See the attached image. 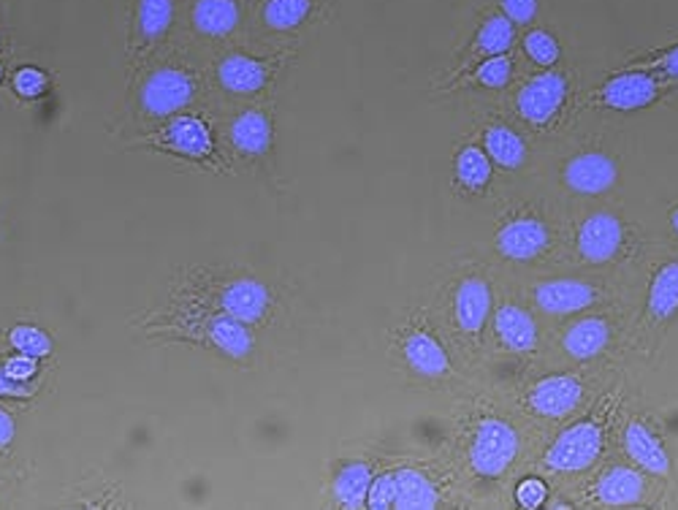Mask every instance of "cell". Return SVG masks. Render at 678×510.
<instances>
[{
	"label": "cell",
	"mask_w": 678,
	"mask_h": 510,
	"mask_svg": "<svg viewBox=\"0 0 678 510\" xmlns=\"http://www.w3.org/2000/svg\"><path fill=\"white\" fill-rule=\"evenodd\" d=\"M209 339L232 358H247L253 354V334L247 332V324L223 315L209 324Z\"/></svg>",
	"instance_id": "obj_29"
},
{
	"label": "cell",
	"mask_w": 678,
	"mask_h": 510,
	"mask_svg": "<svg viewBox=\"0 0 678 510\" xmlns=\"http://www.w3.org/2000/svg\"><path fill=\"white\" fill-rule=\"evenodd\" d=\"M310 0H269L264 6V22L271 30H294L310 17Z\"/></svg>",
	"instance_id": "obj_32"
},
{
	"label": "cell",
	"mask_w": 678,
	"mask_h": 510,
	"mask_svg": "<svg viewBox=\"0 0 678 510\" xmlns=\"http://www.w3.org/2000/svg\"><path fill=\"white\" fill-rule=\"evenodd\" d=\"M500 106L541 142H551L581 118L578 74L573 69H541L511 88Z\"/></svg>",
	"instance_id": "obj_11"
},
{
	"label": "cell",
	"mask_w": 678,
	"mask_h": 510,
	"mask_svg": "<svg viewBox=\"0 0 678 510\" xmlns=\"http://www.w3.org/2000/svg\"><path fill=\"white\" fill-rule=\"evenodd\" d=\"M554 491H556V486L551 483L546 476H541V472L532 470L513 483L511 502H513V508H526V510L546 508L551 497H554Z\"/></svg>",
	"instance_id": "obj_31"
},
{
	"label": "cell",
	"mask_w": 678,
	"mask_h": 510,
	"mask_svg": "<svg viewBox=\"0 0 678 510\" xmlns=\"http://www.w3.org/2000/svg\"><path fill=\"white\" fill-rule=\"evenodd\" d=\"M678 324V245L657 247L640 272L629 356L651 361Z\"/></svg>",
	"instance_id": "obj_12"
},
{
	"label": "cell",
	"mask_w": 678,
	"mask_h": 510,
	"mask_svg": "<svg viewBox=\"0 0 678 510\" xmlns=\"http://www.w3.org/2000/svg\"><path fill=\"white\" fill-rule=\"evenodd\" d=\"M548 356V324L524 299L516 283L496 269V294L486 332V358L477 378L507 382Z\"/></svg>",
	"instance_id": "obj_9"
},
{
	"label": "cell",
	"mask_w": 678,
	"mask_h": 510,
	"mask_svg": "<svg viewBox=\"0 0 678 510\" xmlns=\"http://www.w3.org/2000/svg\"><path fill=\"white\" fill-rule=\"evenodd\" d=\"M522 52L537 69H554L562 63V47L548 28H530L522 39Z\"/></svg>",
	"instance_id": "obj_30"
},
{
	"label": "cell",
	"mask_w": 678,
	"mask_h": 510,
	"mask_svg": "<svg viewBox=\"0 0 678 510\" xmlns=\"http://www.w3.org/2000/svg\"><path fill=\"white\" fill-rule=\"evenodd\" d=\"M496 174L492 157L486 155L475 133L456 142L451 155V191L462 202H486L496 191Z\"/></svg>",
	"instance_id": "obj_19"
},
{
	"label": "cell",
	"mask_w": 678,
	"mask_h": 510,
	"mask_svg": "<svg viewBox=\"0 0 678 510\" xmlns=\"http://www.w3.org/2000/svg\"><path fill=\"white\" fill-rule=\"evenodd\" d=\"M627 382L619 378L584 412L562 424L548 437L535 472L546 476L556 489H571L597 470L616 451V432L627 408Z\"/></svg>",
	"instance_id": "obj_5"
},
{
	"label": "cell",
	"mask_w": 678,
	"mask_h": 510,
	"mask_svg": "<svg viewBox=\"0 0 678 510\" xmlns=\"http://www.w3.org/2000/svg\"><path fill=\"white\" fill-rule=\"evenodd\" d=\"M513 44H516V26H513L502 11L489 14L486 20L477 26L475 35H472L468 50H464L462 60H459V65L453 69L451 76L464 74V71L472 69V65L481 63V60L486 58H494V54L511 52Z\"/></svg>",
	"instance_id": "obj_21"
},
{
	"label": "cell",
	"mask_w": 678,
	"mask_h": 510,
	"mask_svg": "<svg viewBox=\"0 0 678 510\" xmlns=\"http://www.w3.org/2000/svg\"><path fill=\"white\" fill-rule=\"evenodd\" d=\"M472 133L483 144L486 155L492 157L496 174L502 180H511L513 185H518V182H532L537 177L546 142L532 136L500 103H486V106L475 109Z\"/></svg>",
	"instance_id": "obj_15"
},
{
	"label": "cell",
	"mask_w": 678,
	"mask_h": 510,
	"mask_svg": "<svg viewBox=\"0 0 678 510\" xmlns=\"http://www.w3.org/2000/svg\"><path fill=\"white\" fill-rule=\"evenodd\" d=\"M6 394H14V397H28V388H25V382H20V380H14V378H9V375L3 373V369H0V397H6Z\"/></svg>",
	"instance_id": "obj_40"
},
{
	"label": "cell",
	"mask_w": 678,
	"mask_h": 510,
	"mask_svg": "<svg viewBox=\"0 0 678 510\" xmlns=\"http://www.w3.org/2000/svg\"><path fill=\"white\" fill-rule=\"evenodd\" d=\"M14 88L17 93L25 95V99H39V95L47 90V74L41 69L28 65V69H20L14 74Z\"/></svg>",
	"instance_id": "obj_38"
},
{
	"label": "cell",
	"mask_w": 678,
	"mask_h": 510,
	"mask_svg": "<svg viewBox=\"0 0 678 510\" xmlns=\"http://www.w3.org/2000/svg\"><path fill=\"white\" fill-rule=\"evenodd\" d=\"M665 486L616 448L592 476L571 489H556L551 508H646L657 506Z\"/></svg>",
	"instance_id": "obj_13"
},
{
	"label": "cell",
	"mask_w": 678,
	"mask_h": 510,
	"mask_svg": "<svg viewBox=\"0 0 678 510\" xmlns=\"http://www.w3.org/2000/svg\"><path fill=\"white\" fill-rule=\"evenodd\" d=\"M622 69L654 71V74L670 79V82H678V44L662 47V50H651L640 54V58H633L629 63L622 65Z\"/></svg>",
	"instance_id": "obj_34"
},
{
	"label": "cell",
	"mask_w": 678,
	"mask_h": 510,
	"mask_svg": "<svg viewBox=\"0 0 678 510\" xmlns=\"http://www.w3.org/2000/svg\"><path fill=\"white\" fill-rule=\"evenodd\" d=\"M35 369H39V358L25 356V354L9 358V361L3 364V373L20 382H28L30 378H35Z\"/></svg>",
	"instance_id": "obj_39"
},
{
	"label": "cell",
	"mask_w": 678,
	"mask_h": 510,
	"mask_svg": "<svg viewBox=\"0 0 678 510\" xmlns=\"http://www.w3.org/2000/svg\"><path fill=\"white\" fill-rule=\"evenodd\" d=\"M374 467L369 461H348L337 470L335 483V502L342 508H367L369 486H372Z\"/></svg>",
	"instance_id": "obj_24"
},
{
	"label": "cell",
	"mask_w": 678,
	"mask_h": 510,
	"mask_svg": "<svg viewBox=\"0 0 678 510\" xmlns=\"http://www.w3.org/2000/svg\"><path fill=\"white\" fill-rule=\"evenodd\" d=\"M496 294V266L477 247L453 255L432 285L427 309L451 343L468 375L477 378L486 358V332Z\"/></svg>",
	"instance_id": "obj_4"
},
{
	"label": "cell",
	"mask_w": 678,
	"mask_h": 510,
	"mask_svg": "<svg viewBox=\"0 0 678 510\" xmlns=\"http://www.w3.org/2000/svg\"><path fill=\"white\" fill-rule=\"evenodd\" d=\"M397 358L410 378L427 388L440 391H459L472 375L462 367L459 356L453 354L451 343L434 318L429 315L427 305L418 307L397 332Z\"/></svg>",
	"instance_id": "obj_14"
},
{
	"label": "cell",
	"mask_w": 678,
	"mask_h": 510,
	"mask_svg": "<svg viewBox=\"0 0 678 510\" xmlns=\"http://www.w3.org/2000/svg\"><path fill=\"white\" fill-rule=\"evenodd\" d=\"M635 299L610 302L592 307L573 318L548 326V356L546 361L559 364H619L629 356L633 343Z\"/></svg>",
	"instance_id": "obj_10"
},
{
	"label": "cell",
	"mask_w": 678,
	"mask_h": 510,
	"mask_svg": "<svg viewBox=\"0 0 678 510\" xmlns=\"http://www.w3.org/2000/svg\"><path fill=\"white\" fill-rule=\"evenodd\" d=\"M640 272L644 269H595V266L565 264L548 272H537V275L507 277L516 283V288L537 309V315L548 326H554L592 307L635 299Z\"/></svg>",
	"instance_id": "obj_8"
},
{
	"label": "cell",
	"mask_w": 678,
	"mask_h": 510,
	"mask_svg": "<svg viewBox=\"0 0 678 510\" xmlns=\"http://www.w3.org/2000/svg\"><path fill=\"white\" fill-rule=\"evenodd\" d=\"M657 247L659 242L649 226L622 204H614V198L571 206L567 264L638 272L649 264Z\"/></svg>",
	"instance_id": "obj_7"
},
{
	"label": "cell",
	"mask_w": 678,
	"mask_h": 510,
	"mask_svg": "<svg viewBox=\"0 0 678 510\" xmlns=\"http://www.w3.org/2000/svg\"><path fill=\"white\" fill-rule=\"evenodd\" d=\"M616 448H619L633 465H638L640 470L649 472L651 478H657L665 489L674 486L676 457L651 416H646V412L622 416L619 432H616Z\"/></svg>",
	"instance_id": "obj_18"
},
{
	"label": "cell",
	"mask_w": 678,
	"mask_h": 510,
	"mask_svg": "<svg viewBox=\"0 0 678 510\" xmlns=\"http://www.w3.org/2000/svg\"><path fill=\"white\" fill-rule=\"evenodd\" d=\"M445 461L468 508H513V483L535 470L548 432L513 402L502 382L470 378L453 391Z\"/></svg>",
	"instance_id": "obj_1"
},
{
	"label": "cell",
	"mask_w": 678,
	"mask_h": 510,
	"mask_svg": "<svg viewBox=\"0 0 678 510\" xmlns=\"http://www.w3.org/2000/svg\"><path fill=\"white\" fill-rule=\"evenodd\" d=\"M163 144L172 147L174 153L204 157L209 155L212 139L207 125L196 118H179L177 123H172L166 133H163Z\"/></svg>",
	"instance_id": "obj_27"
},
{
	"label": "cell",
	"mask_w": 678,
	"mask_h": 510,
	"mask_svg": "<svg viewBox=\"0 0 678 510\" xmlns=\"http://www.w3.org/2000/svg\"><path fill=\"white\" fill-rule=\"evenodd\" d=\"M14 440V421L11 416L0 408V448H9V442Z\"/></svg>",
	"instance_id": "obj_41"
},
{
	"label": "cell",
	"mask_w": 678,
	"mask_h": 510,
	"mask_svg": "<svg viewBox=\"0 0 678 510\" xmlns=\"http://www.w3.org/2000/svg\"><path fill=\"white\" fill-rule=\"evenodd\" d=\"M397 502L393 508H468L456 476L443 459L440 465H402L393 470Z\"/></svg>",
	"instance_id": "obj_17"
},
{
	"label": "cell",
	"mask_w": 678,
	"mask_h": 510,
	"mask_svg": "<svg viewBox=\"0 0 678 510\" xmlns=\"http://www.w3.org/2000/svg\"><path fill=\"white\" fill-rule=\"evenodd\" d=\"M518 82L516 60L511 52L494 54V58L481 60L464 74L451 76L448 93H459V90H477V93H507L513 84Z\"/></svg>",
	"instance_id": "obj_20"
},
{
	"label": "cell",
	"mask_w": 678,
	"mask_h": 510,
	"mask_svg": "<svg viewBox=\"0 0 678 510\" xmlns=\"http://www.w3.org/2000/svg\"><path fill=\"white\" fill-rule=\"evenodd\" d=\"M174 0H138V30L144 39H157L172 26Z\"/></svg>",
	"instance_id": "obj_33"
},
{
	"label": "cell",
	"mask_w": 678,
	"mask_h": 510,
	"mask_svg": "<svg viewBox=\"0 0 678 510\" xmlns=\"http://www.w3.org/2000/svg\"><path fill=\"white\" fill-rule=\"evenodd\" d=\"M193 26L204 35H228L239 26L236 0H198L193 9Z\"/></svg>",
	"instance_id": "obj_28"
},
{
	"label": "cell",
	"mask_w": 678,
	"mask_h": 510,
	"mask_svg": "<svg viewBox=\"0 0 678 510\" xmlns=\"http://www.w3.org/2000/svg\"><path fill=\"white\" fill-rule=\"evenodd\" d=\"M393 502H397V481H393V470L389 472H374L372 486H369V494H367V508H393Z\"/></svg>",
	"instance_id": "obj_36"
},
{
	"label": "cell",
	"mask_w": 678,
	"mask_h": 510,
	"mask_svg": "<svg viewBox=\"0 0 678 510\" xmlns=\"http://www.w3.org/2000/svg\"><path fill=\"white\" fill-rule=\"evenodd\" d=\"M622 378L619 364H559L543 361L524 369L513 380L502 382L513 402L522 408L537 427L554 435L562 424L578 416Z\"/></svg>",
	"instance_id": "obj_6"
},
{
	"label": "cell",
	"mask_w": 678,
	"mask_h": 510,
	"mask_svg": "<svg viewBox=\"0 0 678 510\" xmlns=\"http://www.w3.org/2000/svg\"><path fill=\"white\" fill-rule=\"evenodd\" d=\"M9 339H11V345H14V348L25 356L44 358L52 354L50 334L41 332L39 326H17V329H11Z\"/></svg>",
	"instance_id": "obj_35"
},
{
	"label": "cell",
	"mask_w": 678,
	"mask_h": 510,
	"mask_svg": "<svg viewBox=\"0 0 678 510\" xmlns=\"http://www.w3.org/2000/svg\"><path fill=\"white\" fill-rule=\"evenodd\" d=\"M193 90H196V84H193L191 76L183 74V71L163 69L150 76L147 84H144L142 106L147 109L150 114L166 118V114H174L193 99Z\"/></svg>",
	"instance_id": "obj_22"
},
{
	"label": "cell",
	"mask_w": 678,
	"mask_h": 510,
	"mask_svg": "<svg viewBox=\"0 0 678 510\" xmlns=\"http://www.w3.org/2000/svg\"><path fill=\"white\" fill-rule=\"evenodd\" d=\"M269 79V69L258 60L245 58V54H232L220 63V82L228 93L247 95L258 93Z\"/></svg>",
	"instance_id": "obj_25"
},
{
	"label": "cell",
	"mask_w": 678,
	"mask_h": 510,
	"mask_svg": "<svg viewBox=\"0 0 678 510\" xmlns=\"http://www.w3.org/2000/svg\"><path fill=\"white\" fill-rule=\"evenodd\" d=\"M271 307V294L264 283L250 280H236L223 290V309L232 318L242 320V324H258V320L266 318Z\"/></svg>",
	"instance_id": "obj_23"
},
{
	"label": "cell",
	"mask_w": 678,
	"mask_h": 510,
	"mask_svg": "<svg viewBox=\"0 0 678 510\" xmlns=\"http://www.w3.org/2000/svg\"><path fill=\"white\" fill-rule=\"evenodd\" d=\"M0 79H3V65H0Z\"/></svg>",
	"instance_id": "obj_43"
},
{
	"label": "cell",
	"mask_w": 678,
	"mask_h": 510,
	"mask_svg": "<svg viewBox=\"0 0 678 510\" xmlns=\"http://www.w3.org/2000/svg\"><path fill=\"white\" fill-rule=\"evenodd\" d=\"M668 236L674 245H678V202H674V206L668 210Z\"/></svg>",
	"instance_id": "obj_42"
},
{
	"label": "cell",
	"mask_w": 678,
	"mask_h": 510,
	"mask_svg": "<svg viewBox=\"0 0 678 510\" xmlns=\"http://www.w3.org/2000/svg\"><path fill=\"white\" fill-rule=\"evenodd\" d=\"M622 172L625 142L619 128L605 120L586 123L578 118L565 133L546 142L541 169L532 182L565 204L581 206L614 198L622 187Z\"/></svg>",
	"instance_id": "obj_3"
},
{
	"label": "cell",
	"mask_w": 678,
	"mask_h": 510,
	"mask_svg": "<svg viewBox=\"0 0 678 510\" xmlns=\"http://www.w3.org/2000/svg\"><path fill=\"white\" fill-rule=\"evenodd\" d=\"M232 142L239 153L264 155L271 147V123L264 112L253 109L236 118L232 128Z\"/></svg>",
	"instance_id": "obj_26"
},
{
	"label": "cell",
	"mask_w": 678,
	"mask_h": 510,
	"mask_svg": "<svg viewBox=\"0 0 678 510\" xmlns=\"http://www.w3.org/2000/svg\"><path fill=\"white\" fill-rule=\"evenodd\" d=\"M674 90H678V82H670L654 71L616 69L592 93L581 95V114H633L668 99Z\"/></svg>",
	"instance_id": "obj_16"
},
{
	"label": "cell",
	"mask_w": 678,
	"mask_h": 510,
	"mask_svg": "<svg viewBox=\"0 0 678 510\" xmlns=\"http://www.w3.org/2000/svg\"><path fill=\"white\" fill-rule=\"evenodd\" d=\"M567 236L571 204L537 182H522L496 198L492 226L475 247L500 272L522 277L565 266Z\"/></svg>",
	"instance_id": "obj_2"
},
{
	"label": "cell",
	"mask_w": 678,
	"mask_h": 510,
	"mask_svg": "<svg viewBox=\"0 0 678 510\" xmlns=\"http://www.w3.org/2000/svg\"><path fill=\"white\" fill-rule=\"evenodd\" d=\"M500 11L516 28H526L537 17V0H500Z\"/></svg>",
	"instance_id": "obj_37"
}]
</instances>
